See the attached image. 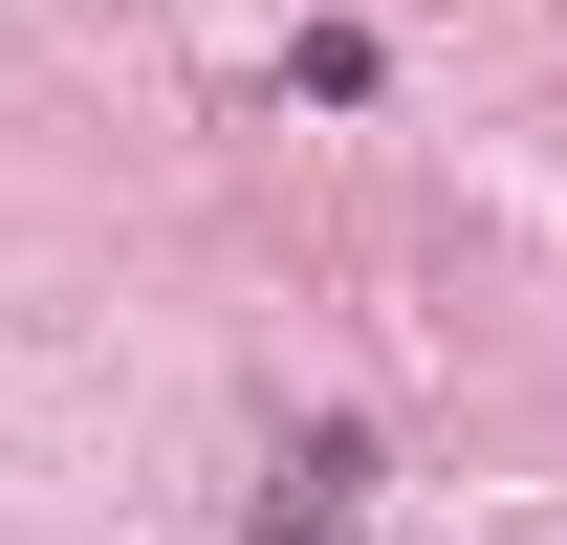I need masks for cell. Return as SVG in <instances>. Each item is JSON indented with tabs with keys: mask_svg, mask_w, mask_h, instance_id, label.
Segmentation results:
<instances>
[{
	"mask_svg": "<svg viewBox=\"0 0 567 545\" xmlns=\"http://www.w3.org/2000/svg\"><path fill=\"white\" fill-rule=\"evenodd\" d=\"M350 524H371V436H350V414H306V436L262 459V545H350Z\"/></svg>",
	"mask_w": 567,
	"mask_h": 545,
	"instance_id": "cell-1",
	"label": "cell"
}]
</instances>
